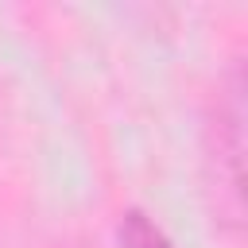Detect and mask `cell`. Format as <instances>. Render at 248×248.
I'll return each instance as SVG.
<instances>
[{"mask_svg":"<svg viewBox=\"0 0 248 248\" xmlns=\"http://www.w3.org/2000/svg\"><path fill=\"white\" fill-rule=\"evenodd\" d=\"M116 240H120V248H174V244L167 240V232H163L143 209H128V213L120 217Z\"/></svg>","mask_w":248,"mask_h":248,"instance_id":"1","label":"cell"}]
</instances>
